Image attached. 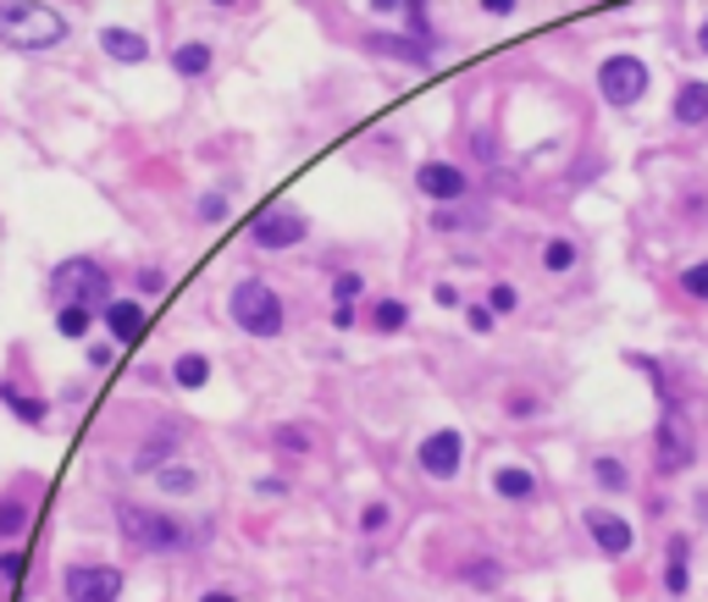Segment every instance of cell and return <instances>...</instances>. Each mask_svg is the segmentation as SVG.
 <instances>
[{
  "instance_id": "1",
  "label": "cell",
  "mask_w": 708,
  "mask_h": 602,
  "mask_svg": "<svg viewBox=\"0 0 708 602\" xmlns=\"http://www.w3.org/2000/svg\"><path fill=\"white\" fill-rule=\"evenodd\" d=\"M0 40L18 45V51H51L67 40V18L51 7H29V0H12L0 7Z\"/></svg>"
},
{
  "instance_id": "2",
  "label": "cell",
  "mask_w": 708,
  "mask_h": 602,
  "mask_svg": "<svg viewBox=\"0 0 708 602\" xmlns=\"http://www.w3.org/2000/svg\"><path fill=\"white\" fill-rule=\"evenodd\" d=\"M227 304H233V321H238L249 337H282V326H288V310H282L277 288H266L260 277H244Z\"/></svg>"
},
{
  "instance_id": "3",
  "label": "cell",
  "mask_w": 708,
  "mask_h": 602,
  "mask_svg": "<svg viewBox=\"0 0 708 602\" xmlns=\"http://www.w3.org/2000/svg\"><path fill=\"white\" fill-rule=\"evenodd\" d=\"M117 519H122L128 541H133V547H144V552H183V547L194 541V530H189V525H178L172 514H150V508H139V503H122V508H117Z\"/></svg>"
},
{
  "instance_id": "4",
  "label": "cell",
  "mask_w": 708,
  "mask_h": 602,
  "mask_svg": "<svg viewBox=\"0 0 708 602\" xmlns=\"http://www.w3.org/2000/svg\"><path fill=\"white\" fill-rule=\"evenodd\" d=\"M51 293H56L62 304L106 310V304H111V277H106V266H95V260H67V266H56Z\"/></svg>"
},
{
  "instance_id": "5",
  "label": "cell",
  "mask_w": 708,
  "mask_h": 602,
  "mask_svg": "<svg viewBox=\"0 0 708 602\" xmlns=\"http://www.w3.org/2000/svg\"><path fill=\"white\" fill-rule=\"evenodd\" d=\"M691 459H697V448H691V426L680 420L675 398L664 393V415H658V448H653V470H658V475H680Z\"/></svg>"
},
{
  "instance_id": "6",
  "label": "cell",
  "mask_w": 708,
  "mask_h": 602,
  "mask_svg": "<svg viewBox=\"0 0 708 602\" xmlns=\"http://www.w3.org/2000/svg\"><path fill=\"white\" fill-rule=\"evenodd\" d=\"M598 89H603L609 106H636V100L647 95V67H642L636 56H609V62L598 67Z\"/></svg>"
},
{
  "instance_id": "7",
  "label": "cell",
  "mask_w": 708,
  "mask_h": 602,
  "mask_svg": "<svg viewBox=\"0 0 708 602\" xmlns=\"http://www.w3.org/2000/svg\"><path fill=\"white\" fill-rule=\"evenodd\" d=\"M304 216H293V211H260L255 222H249V244L255 249H293V244H304Z\"/></svg>"
},
{
  "instance_id": "8",
  "label": "cell",
  "mask_w": 708,
  "mask_h": 602,
  "mask_svg": "<svg viewBox=\"0 0 708 602\" xmlns=\"http://www.w3.org/2000/svg\"><path fill=\"white\" fill-rule=\"evenodd\" d=\"M460 459H465V437H460V431H432V437L416 448V464H421L432 481H454V475H460Z\"/></svg>"
},
{
  "instance_id": "9",
  "label": "cell",
  "mask_w": 708,
  "mask_h": 602,
  "mask_svg": "<svg viewBox=\"0 0 708 602\" xmlns=\"http://www.w3.org/2000/svg\"><path fill=\"white\" fill-rule=\"evenodd\" d=\"M117 591H122V569H106V563L67 569V596L73 602H117Z\"/></svg>"
},
{
  "instance_id": "10",
  "label": "cell",
  "mask_w": 708,
  "mask_h": 602,
  "mask_svg": "<svg viewBox=\"0 0 708 602\" xmlns=\"http://www.w3.org/2000/svg\"><path fill=\"white\" fill-rule=\"evenodd\" d=\"M581 525H587V536L598 541V552H609V558H625V552L636 547V530H631L620 514H609V508H587Z\"/></svg>"
},
{
  "instance_id": "11",
  "label": "cell",
  "mask_w": 708,
  "mask_h": 602,
  "mask_svg": "<svg viewBox=\"0 0 708 602\" xmlns=\"http://www.w3.org/2000/svg\"><path fill=\"white\" fill-rule=\"evenodd\" d=\"M416 183H421V194L438 200V205H454V200H465V189H471V178H465L460 166H449V161H427V166L416 172Z\"/></svg>"
},
{
  "instance_id": "12",
  "label": "cell",
  "mask_w": 708,
  "mask_h": 602,
  "mask_svg": "<svg viewBox=\"0 0 708 602\" xmlns=\"http://www.w3.org/2000/svg\"><path fill=\"white\" fill-rule=\"evenodd\" d=\"M100 51H106L111 62H128V67L150 62V45H144V34H133V29H106V34H100Z\"/></svg>"
},
{
  "instance_id": "13",
  "label": "cell",
  "mask_w": 708,
  "mask_h": 602,
  "mask_svg": "<svg viewBox=\"0 0 708 602\" xmlns=\"http://www.w3.org/2000/svg\"><path fill=\"white\" fill-rule=\"evenodd\" d=\"M100 315H106V326H111L117 343H133L144 332V304H133V299H111Z\"/></svg>"
},
{
  "instance_id": "14",
  "label": "cell",
  "mask_w": 708,
  "mask_h": 602,
  "mask_svg": "<svg viewBox=\"0 0 708 602\" xmlns=\"http://www.w3.org/2000/svg\"><path fill=\"white\" fill-rule=\"evenodd\" d=\"M493 492H498L504 503H526V497L537 492V475H532L526 464H504V470H493Z\"/></svg>"
},
{
  "instance_id": "15",
  "label": "cell",
  "mask_w": 708,
  "mask_h": 602,
  "mask_svg": "<svg viewBox=\"0 0 708 602\" xmlns=\"http://www.w3.org/2000/svg\"><path fill=\"white\" fill-rule=\"evenodd\" d=\"M460 580H465L471 591H498V585H504V563H498V558H465V563H460Z\"/></svg>"
},
{
  "instance_id": "16",
  "label": "cell",
  "mask_w": 708,
  "mask_h": 602,
  "mask_svg": "<svg viewBox=\"0 0 708 602\" xmlns=\"http://www.w3.org/2000/svg\"><path fill=\"white\" fill-rule=\"evenodd\" d=\"M172 67H178V78H205V73H211V45H205V40L178 45V51H172Z\"/></svg>"
},
{
  "instance_id": "17",
  "label": "cell",
  "mask_w": 708,
  "mask_h": 602,
  "mask_svg": "<svg viewBox=\"0 0 708 602\" xmlns=\"http://www.w3.org/2000/svg\"><path fill=\"white\" fill-rule=\"evenodd\" d=\"M675 122H686V128L708 122V84H686V89L675 95Z\"/></svg>"
},
{
  "instance_id": "18",
  "label": "cell",
  "mask_w": 708,
  "mask_h": 602,
  "mask_svg": "<svg viewBox=\"0 0 708 602\" xmlns=\"http://www.w3.org/2000/svg\"><path fill=\"white\" fill-rule=\"evenodd\" d=\"M686 563H691V547H686V536H675V541H669V569H664V591H669V596H680V591L691 585Z\"/></svg>"
},
{
  "instance_id": "19",
  "label": "cell",
  "mask_w": 708,
  "mask_h": 602,
  "mask_svg": "<svg viewBox=\"0 0 708 602\" xmlns=\"http://www.w3.org/2000/svg\"><path fill=\"white\" fill-rule=\"evenodd\" d=\"M372 45H377L383 56H399V62H416V67H427V62H432V51H427V45H416V40H399V34H377Z\"/></svg>"
},
{
  "instance_id": "20",
  "label": "cell",
  "mask_w": 708,
  "mask_h": 602,
  "mask_svg": "<svg viewBox=\"0 0 708 602\" xmlns=\"http://www.w3.org/2000/svg\"><path fill=\"white\" fill-rule=\"evenodd\" d=\"M172 376H178V387H189V393H200V387L211 381V359H205V354H178V365H172Z\"/></svg>"
},
{
  "instance_id": "21",
  "label": "cell",
  "mask_w": 708,
  "mask_h": 602,
  "mask_svg": "<svg viewBox=\"0 0 708 602\" xmlns=\"http://www.w3.org/2000/svg\"><path fill=\"white\" fill-rule=\"evenodd\" d=\"M0 398H7V409H12V415H23L29 426H45V404H40V398H29V393H18L12 381H0Z\"/></svg>"
},
{
  "instance_id": "22",
  "label": "cell",
  "mask_w": 708,
  "mask_h": 602,
  "mask_svg": "<svg viewBox=\"0 0 708 602\" xmlns=\"http://www.w3.org/2000/svg\"><path fill=\"white\" fill-rule=\"evenodd\" d=\"M29 519H34V508H29L23 497H7V503H0V536H7V541H12V536H23V530H29Z\"/></svg>"
},
{
  "instance_id": "23",
  "label": "cell",
  "mask_w": 708,
  "mask_h": 602,
  "mask_svg": "<svg viewBox=\"0 0 708 602\" xmlns=\"http://www.w3.org/2000/svg\"><path fill=\"white\" fill-rule=\"evenodd\" d=\"M592 481H598L603 492H625V486H631V475H625V464H620L614 453H603V459H592Z\"/></svg>"
},
{
  "instance_id": "24",
  "label": "cell",
  "mask_w": 708,
  "mask_h": 602,
  "mask_svg": "<svg viewBox=\"0 0 708 602\" xmlns=\"http://www.w3.org/2000/svg\"><path fill=\"white\" fill-rule=\"evenodd\" d=\"M570 266H576V244H570V238H548V244H543V271L559 277V271H570Z\"/></svg>"
},
{
  "instance_id": "25",
  "label": "cell",
  "mask_w": 708,
  "mask_h": 602,
  "mask_svg": "<svg viewBox=\"0 0 708 602\" xmlns=\"http://www.w3.org/2000/svg\"><path fill=\"white\" fill-rule=\"evenodd\" d=\"M89 321H95V310H84V304H62V310H56V332H62V337H84Z\"/></svg>"
},
{
  "instance_id": "26",
  "label": "cell",
  "mask_w": 708,
  "mask_h": 602,
  "mask_svg": "<svg viewBox=\"0 0 708 602\" xmlns=\"http://www.w3.org/2000/svg\"><path fill=\"white\" fill-rule=\"evenodd\" d=\"M405 321H410V310H405L399 299H383V304L372 310V326H377V332H405Z\"/></svg>"
},
{
  "instance_id": "27",
  "label": "cell",
  "mask_w": 708,
  "mask_h": 602,
  "mask_svg": "<svg viewBox=\"0 0 708 602\" xmlns=\"http://www.w3.org/2000/svg\"><path fill=\"white\" fill-rule=\"evenodd\" d=\"M155 486H161V492H172V497H183V492H194V486H200V475H194V470H155Z\"/></svg>"
},
{
  "instance_id": "28",
  "label": "cell",
  "mask_w": 708,
  "mask_h": 602,
  "mask_svg": "<svg viewBox=\"0 0 708 602\" xmlns=\"http://www.w3.org/2000/svg\"><path fill=\"white\" fill-rule=\"evenodd\" d=\"M680 288H686V299H702V304H708V260L686 266V271H680Z\"/></svg>"
},
{
  "instance_id": "29",
  "label": "cell",
  "mask_w": 708,
  "mask_h": 602,
  "mask_svg": "<svg viewBox=\"0 0 708 602\" xmlns=\"http://www.w3.org/2000/svg\"><path fill=\"white\" fill-rule=\"evenodd\" d=\"M521 304V293H515V282H493V293H487V310L493 315H509Z\"/></svg>"
},
{
  "instance_id": "30",
  "label": "cell",
  "mask_w": 708,
  "mask_h": 602,
  "mask_svg": "<svg viewBox=\"0 0 708 602\" xmlns=\"http://www.w3.org/2000/svg\"><path fill=\"white\" fill-rule=\"evenodd\" d=\"M282 453H304L310 448V437H304V426H277V437H271Z\"/></svg>"
},
{
  "instance_id": "31",
  "label": "cell",
  "mask_w": 708,
  "mask_h": 602,
  "mask_svg": "<svg viewBox=\"0 0 708 602\" xmlns=\"http://www.w3.org/2000/svg\"><path fill=\"white\" fill-rule=\"evenodd\" d=\"M361 530H366V536L388 530V503H366V508H361Z\"/></svg>"
},
{
  "instance_id": "32",
  "label": "cell",
  "mask_w": 708,
  "mask_h": 602,
  "mask_svg": "<svg viewBox=\"0 0 708 602\" xmlns=\"http://www.w3.org/2000/svg\"><path fill=\"white\" fill-rule=\"evenodd\" d=\"M465 321H471V332H493V310L487 304H465Z\"/></svg>"
},
{
  "instance_id": "33",
  "label": "cell",
  "mask_w": 708,
  "mask_h": 602,
  "mask_svg": "<svg viewBox=\"0 0 708 602\" xmlns=\"http://www.w3.org/2000/svg\"><path fill=\"white\" fill-rule=\"evenodd\" d=\"M504 409H509L515 420H526V415H537V398H532V393H515V398H504Z\"/></svg>"
},
{
  "instance_id": "34",
  "label": "cell",
  "mask_w": 708,
  "mask_h": 602,
  "mask_svg": "<svg viewBox=\"0 0 708 602\" xmlns=\"http://www.w3.org/2000/svg\"><path fill=\"white\" fill-rule=\"evenodd\" d=\"M332 293H337V304H348L354 293H361V277H354V271H343V277L332 282Z\"/></svg>"
},
{
  "instance_id": "35",
  "label": "cell",
  "mask_w": 708,
  "mask_h": 602,
  "mask_svg": "<svg viewBox=\"0 0 708 602\" xmlns=\"http://www.w3.org/2000/svg\"><path fill=\"white\" fill-rule=\"evenodd\" d=\"M200 216H205V222H222V216H227V200H222V194H205V200H200Z\"/></svg>"
},
{
  "instance_id": "36",
  "label": "cell",
  "mask_w": 708,
  "mask_h": 602,
  "mask_svg": "<svg viewBox=\"0 0 708 602\" xmlns=\"http://www.w3.org/2000/svg\"><path fill=\"white\" fill-rule=\"evenodd\" d=\"M432 299H438L443 310H460V288H454V282H438V288H432Z\"/></svg>"
},
{
  "instance_id": "37",
  "label": "cell",
  "mask_w": 708,
  "mask_h": 602,
  "mask_svg": "<svg viewBox=\"0 0 708 602\" xmlns=\"http://www.w3.org/2000/svg\"><path fill=\"white\" fill-rule=\"evenodd\" d=\"M23 574V552H0V580H18Z\"/></svg>"
},
{
  "instance_id": "38",
  "label": "cell",
  "mask_w": 708,
  "mask_h": 602,
  "mask_svg": "<svg viewBox=\"0 0 708 602\" xmlns=\"http://www.w3.org/2000/svg\"><path fill=\"white\" fill-rule=\"evenodd\" d=\"M487 18H515V0H482Z\"/></svg>"
},
{
  "instance_id": "39",
  "label": "cell",
  "mask_w": 708,
  "mask_h": 602,
  "mask_svg": "<svg viewBox=\"0 0 708 602\" xmlns=\"http://www.w3.org/2000/svg\"><path fill=\"white\" fill-rule=\"evenodd\" d=\"M161 288H167L161 271H139V293H161Z\"/></svg>"
},
{
  "instance_id": "40",
  "label": "cell",
  "mask_w": 708,
  "mask_h": 602,
  "mask_svg": "<svg viewBox=\"0 0 708 602\" xmlns=\"http://www.w3.org/2000/svg\"><path fill=\"white\" fill-rule=\"evenodd\" d=\"M332 326H354V304H332Z\"/></svg>"
},
{
  "instance_id": "41",
  "label": "cell",
  "mask_w": 708,
  "mask_h": 602,
  "mask_svg": "<svg viewBox=\"0 0 708 602\" xmlns=\"http://www.w3.org/2000/svg\"><path fill=\"white\" fill-rule=\"evenodd\" d=\"M200 602H238V596H227V591H205Z\"/></svg>"
},
{
  "instance_id": "42",
  "label": "cell",
  "mask_w": 708,
  "mask_h": 602,
  "mask_svg": "<svg viewBox=\"0 0 708 602\" xmlns=\"http://www.w3.org/2000/svg\"><path fill=\"white\" fill-rule=\"evenodd\" d=\"M697 45H702V51H708V18H702V29H697Z\"/></svg>"
}]
</instances>
